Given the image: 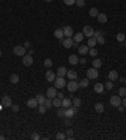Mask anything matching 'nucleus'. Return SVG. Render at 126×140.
Here are the masks:
<instances>
[{
  "label": "nucleus",
  "instance_id": "obj_11",
  "mask_svg": "<svg viewBox=\"0 0 126 140\" xmlns=\"http://www.w3.org/2000/svg\"><path fill=\"white\" fill-rule=\"evenodd\" d=\"M56 77H57V73H54L53 71H47L46 72V79L48 82H53L56 79Z\"/></svg>",
  "mask_w": 126,
  "mask_h": 140
},
{
  "label": "nucleus",
  "instance_id": "obj_59",
  "mask_svg": "<svg viewBox=\"0 0 126 140\" xmlns=\"http://www.w3.org/2000/svg\"><path fill=\"white\" fill-rule=\"evenodd\" d=\"M124 82H125V83H126V78H125V79H124Z\"/></svg>",
  "mask_w": 126,
  "mask_h": 140
},
{
  "label": "nucleus",
  "instance_id": "obj_33",
  "mask_svg": "<svg viewBox=\"0 0 126 140\" xmlns=\"http://www.w3.org/2000/svg\"><path fill=\"white\" fill-rule=\"evenodd\" d=\"M56 139L57 140H64V139H67V135H66V133H58V134L56 135Z\"/></svg>",
  "mask_w": 126,
  "mask_h": 140
},
{
  "label": "nucleus",
  "instance_id": "obj_20",
  "mask_svg": "<svg viewBox=\"0 0 126 140\" xmlns=\"http://www.w3.org/2000/svg\"><path fill=\"white\" fill-rule=\"evenodd\" d=\"M94 111H96V112H98V114H102V112L105 111V106H103V104L97 102V104L94 105Z\"/></svg>",
  "mask_w": 126,
  "mask_h": 140
},
{
  "label": "nucleus",
  "instance_id": "obj_34",
  "mask_svg": "<svg viewBox=\"0 0 126 140\" xmlns=\"http://www.w3.org/2000/svg\"><path fill=\"white\" fill-rule=\"evenodd\" d=\"M44 106H46L47 109H50V107L53 106V100H52V98H47L46 102H44Z\"/></svg>",
  "mask_w": 126,
  "mask_h": 140
},
{
  "label": "nucleus",
  "instance_id": "obj_58",
  "mask_svg": "<svg viewBox=\"0 0 126 140\" xmlns=\"http://www.w3.org/2000/svg\"><path fill=\"white\" fill-rule=\"evenodd\" d=\"M44 1H47V3H50V1H53V0H44Z\"/></svg>",
  "mask_w": 126,
  "mask_h": 140
},
{
  "label": "nucleus",
  "instance_id": "obj_43",
  "mask_svg": "<svg viewBox=\"0 0 126 140\" xmlns=\"http://www.w3.org/2000/svg\"><path fill=\"white\" fill-rule=\"evenodd\" d=\"M32 139L33 140H39L40 139V135H39L38 133H33V134H32Z\"/></svg>",
  "mask_w": 126,
  "mask_h": 140
},
{
  "label": "nucleus",
  "instance_id": "obj_12",
  "mask_svg": "<svg viewBox=\"0 0 126 140\" xmlns=\"http://www.w3.org/2000/svg\"><path fill=\"white\" fill-rule=\"evenodd\" d=\"M93 90H94V92L96 93H103V91H105V86H103V83L97 82V83L94 85Z\"/></svg>",
  "mask_w": 126,
  "mask_h": 140
},
{
  "label": "nucleus",
  "instance_id": "obj_27",
  "mask_svg": "<svg viewBox=\"0 0 126 140\" xmlns=\"http://www.w3.org/2000/svg\"><path fill=\"white\" fill-rule=\"evenodd\" d=\"M63 35H64L63 29H56V31H54V37H56V38H58V39H63Z\"/></svg>",
  "mask_w": 126,
  "mask_h": 140
},
{
  "label": "nucleus",
  "instance_id": "obj_51",
  "mask_svg": "<svg viewBox=\"0 0 126 140\" xmlns=\"http://www.w3.org/2000/svg\"><path fill=\"white\" fill-rule=\"evenodd\" d=\"M117 109H119L120 112H124V111H125V106H124V105H120V106H117Z\"/></svg>",
  "mask_w": 126,
  "mask_h": 140
},
{
  "label": "nucleus",
  "instance_id": "obj_46",
  "mask_svg": "<svg viewBox=\"0 0 126 140\" xmlns=\"http://www.w3.org/2000/svg\"><path fill=\"white\" fill-rule=\"evenodd\" d=\"M46 111H47V107H46L44 105H39V112H40V114H44Z\"/></svg>",
  "mask_w": 126,
  "mask_h": 140
},
{
  "label": "nucleus",
  "instance_id": "obj_61",
  "mask_svg": "<svg viewBox=\"0 0 126 140\" xmlns=\"http://www.w3.org/2000/svg\"><path fill=\"white\" fill-rule=\"evenodd\" d=\"M0 56H1V51H0Z\"/></svg>",
  "mask_w": 126,
  "mask_h": 140
},
{
  "label": "nucleus",
  "instance_id": "obj_39",
  "mask_svg": "<svg viewBox=\"0 0 126 140\" xmlns=\"http://www.w3.org/2000/svg\"><path fill=\"white\" fill-rule=\"evenodd\" d=\"M119 96H120V97H125L126 96V88L125 87H121V88L119 90Z\"/></svg>",
  "mask_w": 126,
  "mask_h": 140
},
{
  "label": "nucleus",
  "instance_id": "obj_6",
  "mask_svg": "<svg viewBox=\"0 0 126 140\" xmlns=\"http://www.w3.org/2000/svg\"><path fill=\"white\" fill-rule=\"evenodd\" d=\"M12 105H13V102H12L10 96H3L1 106H3V107H12Z\"/></svg>",
  "mask_w": 126,
  "mask_h": 140
},
{
  "label": "nucleus",
  "instance_id": "obj_8",
  "mask_svg": "<svg viewBox=\"0 0 126 140\" xmlns=\"http://www.w3.org/2000/svg\"><path fill=\"white\" fill-rule=\"evenodd\" d=\"M110 104H111V106H113V107L120 106V105H121V98H120V96H112L110 98Z\"/></svg>",
  "mask_w": 126,
  "mask_h": 140
},
{
  "label": "nucleus",
  "instance_id": "obj_52",
  "mask_svg": "<svg viewBox=\"0 0 126 140\" xmlns=\"http://www.w3.org/2000/svg\"><path fill=\"white\" fill-rule=\"evenodd\" d=\"M57 97H59L61 100H63V98H64V96H63L62 92H57Z\"/></svg>",
  "mask_w": 126,
  "mask_h": 140
},
{
  "label": "nucleus",
  "instance_id": "obj_15",
  "mask_svg": "<svg viewBox=\"0 0 126 140\" xmlns=\"http://www.w3.org/2000/svg\"><path fill=\"white\" fill-rule=\"evenodd\" d=\"M27 105H28L29 109H35V107L38 106V101H37L35 98H29V100L27 101Z\"/></svg>",
  "mask_w": 126,
  "mask_h": 140
},
{
  "label": "nucleus",
  "instance_id": "obj_42",
  "mask_svg": "<svg viewBox=\"0 0 126 140\" xmlns=\"http://www.w3.org/2000/svg\"><path fill=\"white\" fill-rule=\"evenodd\" d=\"M88 53H90L92 57H96V56H97V49H94V48H91V49L88 51Z\"/></svg>",
  "mask_w": 126,
  "mask_h": 140
},
{
  "label": "nucleus",
  "instance_id": "obj_10",
  "mask_svg": "<svg viewBox=\"0 0 126 140\" xmlns=\"http://www.w3.org/2000/svg\"><path fill=\"white\" fill-rule=\"evenodd\" d=\"M23 64H24V66H27V67H29V66L33 64V57H32L30 54L23 56Z\"/></svg>",
  "mask_w": 126,
  "mask_h": 140
},
{
  "label": "nucleus",
  "instance_id": "obj_13",
  "mask_svg": "<svg viewBox=\"0 0 126 140\" xmlns=\"http://www.w3.org/2000/svg\"><path fill=\"white\" fill-rule=\"evenodd\" d=\"M62 43H63V47H64V48H71V47L73 46V39H72L71 37H67L66 39L62 41Z\"/></svg>",
  "mask_w": 126,
  "mask_h": 140
},
{
  "label": "nucleus",
  "instance_id": "obj_1",
  "mask_svg": "<svg viewBox=\"0 0 126 140\" xmlns=\"http://www.w3.org/2000/svg\"><path fill=\"white\" fill-rule=\"evenodd\" d=\"M78 87H79V83L76 81V79H71V81L67 83V90L72 93L76 92V91L78 90Z\"/></svg>",
  "mask_w": 126,
  "mask_h": 140
},
{
  "label": "nucleus",
  "instance_id": "obj_56",
  "mask_svg": "<svg viewBox=\"0 0 126 140\" xmlns=\"http://www.w3.org/2000/svg\"><path fill=\"white\" fill-rule=\"evenodd\" d=\"M73 47H76V48H78V42H75V43H73Z\"/></svg>",
  "mask_w": 126,
  "mask_h": 140
},
{
  "label": "nucleus",
  "instance_id": "obj_31",
  "mask_svg": "<svg viewBox=\"0 0 126 140\" xmlns=\"http://www.w3.org/2000/svg\"><path fill=\"white\" fill-rule=\"evenodd\" d=\"M116 39L120 42V43H122V42H125V39H126V37H125V34L124 33H119L117 35H116Z\"/></svg>",
  "mask_w": 126,
  "mask_h": 140
},
{
  "label": "nucleus",
  "instance_id": "obj_18",
  "mask_svg": "<svg viewBox=\"0 0 126 140\" xmlns=\"http://www.w3.org/2000/svg\"><path fill=\"white\" fill-rule=\"evenodd\" d=\"M88 51H90V47L88 46H79L78 47V53L79 54H82V56H85V54H87L88 53Z\"/></svg>",
  "mask_w": 126,
  "mask_h": 140
},
{
  "label": "nucleus",
  "instance_id": "obj_24",
  "mask_svg": "<svg viewBox=\"0 0 126 140\" xmlns=\"http://www.w3.org/2000/svg\"><path fill=\"white\" fill-rule=\"evenodd\" d=\"M67 76H68V78L69 79H77V77H78V75H77V72L76 71H67Z\"/></svg>",
  "mask_w": 126,
  "mask_h": 140
},
{
  "label": "nucleus",
  "instance_id": "obj_16",
  "mask_svg": "<svg viewBox=\"0 0 126 140\" xmlns=\"http://www.w3.org/2000/svg\"><path fill=\"white\" fill-rule=\"evenodd\" d=\"M68 62L71 63L72 66H75V64L79 63V59H78V57H77L76 54H71V56L68 57Z\"/></svg>",
  "mask_w": 126,
  "mask_h": 140
},
{
  "label": "nucleus",
  "instance_id": "obj_2",
  "mask_svg": "<svg viewBox=\"0 0 126 140\" xmlns=\"http://www.w3.org/2000/svg\"><path fill=\"white\" fill-rule=\"evenodd\" d=\"M53 83H54V87L57 90H61V88H63L66 86V81H64L63 77H56V79L53 81Z\"/></svg>",
  "mask_w": 126,
  "mask_h": 140
},
{
  "label": "nucleus",
  "instance_id": "obj_57",
  "mask_svg": "<svg viewBox=\"0 0 126 140\" xmlns=\"http://www.w3.org/2000/svg\"><path fill=\"white\" fill-rule=\"evenodd\" d=\"M0 140H4V136H3V135H0Z\"/></svg>",
  "mask_w": 126,
  "mask_h": 140
},
{
  "label": "nucleus",
  "instance_id": "obj_45",
  "mask_svg": "<svg viewBox=\"0 0 126 140\" xmlns=\"http://www.w3.org/2000/svg\"><path fill=\"white\" fill-rule=\"evenodd\" d=\"M63 3H64L66 5H73V4L76 3V0H63Z\"/></svg>",
  "mask_w": 126,
  "mask_h": 140
},
{
  "label": "nucleus",
  "instance_id": "obj_23",
  "mask_svg": "<svg viewBox=\"0 0 126 140\" xmlns=\"http://www.w3.org/2000/svg\"><path fill=\"white\" fill-rule=\"evenodd\" d=\"M66 75H67L66 67H59V68L57 69V76H58V77H64Z\"/></svg>",
  "mask_w": 126,
  "mask_h": 140
},
{
  "label": "nucleus",
  "instance_id": "obj_60",
  "mask_svg": "<svg viewBox=\"0 0 126 140\" xmlns=\"http://www.w3.org/2000/svg\"><path fill=\"white\" fill-rule=\"evenodd\" d=\"M125 47H126V39H125Z\"/></svg>",
  "mask_w": 126,
  "mask_h": 140
},
{
  "label": "nucleus",
  "instance_id": "obj_30",
  "mask_svg": "<svg viewBox=\"0 0 126 140\" xmlns=\"http://www.w3.org/2000/svg\"><path fill=\"white\" fill-rule=\"evenodd\" d=\"M88 82H90V79H88V78H83V79L79 82V87H82V88L87 87V86H88Z\"/></svg>",
  "mask_w": 126,
  "mask_h": 140
},
{
  "label": "nucleus",
  "instance_id": "obj_35",
  "mask_svg": "<svg viewBox=\"0 0 126 140\" xmlns=\"http://www.w3.org/2000/svg\"><path fill=\"white\" fill-rule=\"evenodd\" d=\"M10 82L12 83H18L19 82V76L18 75H12L10 76Z\"/></svg>",
  "mask_w": 126,
  "mask_h": 140
},
{
  "label": "nucleus",
  "instance_id": "obj_21",
  "mask_svg": "<svg viewBox=\"0 0 126 140\" xmlns=\"http://www.w3.org/2000/svg\"><path fill=\"white\" fill-rule=\"evenodd\" d=\"M35 100L38 101V105H44V102H46V97H44L42 93H38V95L35 96Z\"/></svg>",
  "mask_w": 126,
  "mask_h": 140
},
{
  "label": "nucleus",
  "instance_id": "obj_49",
  "mask_svg": "<svg viewBox=\"0 0 126 140\" xmlns=\"http://www.w3.org/2000/svg\"><path fill=\"white\" fill-rule=\"evenodd\" d=\"M12 109H13V111H14V112L19 111V105H12Z\"/></svg>",
  "mask_w": 126,
  "mask_h": 140
},
{
  "label": "nucleus",
  "instance_id": "obj_55",
  "mask_svg": "<svg viewBox=\"0 0 126 140\" xmlns=\"http://www.w3.org/2000/svg\"><path fill=\"white\" fill-rule=\"evenodd\" d=\"M24 47H25V48H29V47H30V43H29V42H25V43H24Z\"/></svg>",
  "mask_w": 126,
  "mask_h": 140
},
{
  "label": "nucleus",
  "instance_id": "obj_38",
  "mask_svg": "<svg viewBox=\"0 0 126 140\" xmlns=\"http://www.w3.org/2000/svg\"><path fill=\"white\" fill-rule=\"evenodd\" d=\"M93 37L96 38V39H97V38H100V37H103V32H102V31H94Z\"/></svg>",
  "mask_w": 126,
  "mask_h": 140
},
{
  "label": "nucleus",
  "instance_id": "obj_40",
  "mask_svg": "<svg viewBox=\"0 0 126 140\" xmlns=\"http://www.w3.org/2000/svg\"><path fill=\"white\" fill-rule=\"evenodd\" d=\"M52 64H53V62H52V59H49V58H47V59H44V67H47V68H49V67H52Z\"/></svg>",
  "mask_w": 126,
  "mask_h": 140
},
{
  "label": "nucleus",
  "instance_id": "obj_54",
  "mask_svg": "<svg viewBox=\"0 0 126 140\" xmlns=\"http://www.w3.org/2000/svg\"><path fill=\"white\" fill-rule=\"evenodd\" d=\"M79 63H81V64H85V63H86V58H81V59H79Z\"/></svg>",
  "mask_w": 126,
  "mask_h": 140
},
{
  "label": "nucleus",
  "instance_id": "obj_4",
  "mask_svg": "<svg viewBox=\"0 0 126 140\" xmlns=\"http://www.w3.org/2000/svg\"><path fill=\"white\" fill-rule=\"evenodd\" d=\"M98 77V71H97V68H90V69H87V78L88 79H96V78Z\"/></svg>",
  "mask_w": 126,
  "mask_h": 140
},
{
  "label": "nucleus",
  "instance_id": "obj_3",
  "mask_svg": "<svg viewBox=\"0 0 126 140\" xmlns=\"http://www.w3.org/2000/svg\"><path fill=\"white\" fill-rule=\"evenodd\" d=\"M13 53H14L15 56H20V57L25 56V47L24 46H15L13 48Z\"/></svg>",
  "mask_w": 126,
  "mask_h": 140
},
{
  "label": "nucleus",
  "instance_id": "obj_53",
  "mask_svg": "<svg viewBox=\"0 0 126 140\" xmlns=\"http://www.w3.org/2000/svg\"><path fill=\"white\" fill-rule=\"evenodd\" d=\"M121 105H124V106L126 107V96L124 97V100H121Z\"/></svg>",
  "mask_w": 126,
  "mask_h": 140
},
{
  "label": "nucleus",
  "instance_id": "obj_32",
  "mask_svg": "<svg viewBox=\"0 0 126 140\" xmlns=\"http://www.w3.org/2000/svg\"><path fill=\"white\" fill-rule=\"evenodd\" d=\"M72 104H73V106H76V107L78 109L79 106H81V98H78V97H73Z\"/></svg>",
  "mask_w": 126,
  "mask_h": 140
},
{
  "label": "nucleus",
  "instance_id": "obj_28",
  "mask_svg": "<svg viewBox=\"0 0 126 140\" xmlns=\"http://www.w3.org/2000/svg\"><path fill=\"white\" fill-rule=\"evenodd\" d=\"M53 106L54 107H61L62 106V100L59 97H54L53 98Z\"/></svg>",
  "mask_w": 126,
  "mask_h": 140
},
{
  "label": "nucleus",
  "instance_id": "obj_14",
  "mask_svg": "<svg viewBox=\"0 0 126 140\" xmlns=\"http://www.w3.org/2000/svg\"><path fill=\"white\" fill-rule=\"evenodd\" d=\"M63 33H64L66 37H72L73 35V28L69 27V25H67V27L63 28Z\"/></svg>",
  "mask_w": 126,
  "mask_h": 140
},
{
  "label": "nucleus",
  "instance_id": "obj_7",
  "mask_svg": "<svg viewBox=\"0 0 126 140\" xmlns=\"http://www.w3.org/2000/svg\"><path fill=\"white\" fill-rule=\"evenodd\" d=\"M93 33H94V29L92 27H90V25H85V27H83V34H85L86 37L91 38V37H93Z\"/></svg>",
  "mask_w": 126,
  "mask_h": 140
},
{
  "label": "nucleus",
  "instance_id": "obj_9",
  "mask_svg": "<svg viewBox=\"0 0 126 140\" xmlns=\"http://www.w3.org/2000/svg\"><path fill=\"white\" fill-rule=\"evenodd\" d=\"M47 97L48 98H54V97H57V88L56 87H49L47 90Z\"/></svg>",
  "mask_w": 126,
  "mask_h": 140
},
{
  "label": "nucleus",
  "instance_id": "obj_44",
  "mask_svg": "<svg viewBox=\"0 0 126 140\" xmlns=\"http://www.w3.org/2000/svg\"><path fill=\"white\" fill-rule=\"evenodd\" d=\"M75 4H77V6L82 8V6H85V0H76Z\"/></svg>",
  "mask_w": 126,
  "mask_h": 140
},
{
  "label": "nucleus",
  "instance_id": "obj_26",
  "mask_svg": "<svg viewBox=\"0 0 126 140\" xmlns=\"http://www.w3.org/2000/svg\"><path fill=\"white\" fill-rule=\"evenodd\" d=\"M96 44H97V39H96V38H92V37H91V38H90V39H88V42H87V46L90 47V48H94V46H96Z\"/></svg>",
  "mask_w": 126,
  "mask_h": 140
},
{
  "label": "nucleus",
  "instance_id": "obj_22",
  "mask_svg": "<svg viewBox=\"0 0 126 140\" xmlns=\"http://www.w3.org/2000/svg\"><path fill=\"white\" fill-rule=\"evenodd\" d=\"M69 106H72V98H63L62 100V107L67 109V107H69Z\"/></svg>",
  "mask_w": 126,
  "mask_h": 140
},
{
  "label": "nucleus",
  "instance_id": "obj_37",
  "mask_svg": "<svg viewBox=\"0 0 126 140\" xmlns=\"http://www.w3.org/2000/svg\"><path fill=\"white\" fill-rule=\"evenodd\" d=\"M112 87H113L112 81H107V82L105 83V88H106V90H109V91H110V90H112Z\"/></svg>",
  "mask_w": 126,
  "mask_h": 140
},
{
  "label": "nucleus",
  "instance_id": "obj_41",
  "mask_svg": "<svg viewBox=\"0 0 126 140\" xmlns=\"http://www.w3.org/2000/svg\"><path fill=\"white\" fill-rule=\"evenodd\" d=\"M57 115H58L59 117H63V116H64V107H63V109H59V107H58V111H57Z\"/></svg>",
  "mask_w": 126,
  "mask_h": 140
},
{
  "label": "nucleus",
  "instance_id": "obj_36",
  "mask_svg": "<svg viewBox=\"0 0 126 140\" xmlns=\"http://www.w3.org/2000/svg\"><path fill=\"white\" fill-rule=\"evenodd\" d=\"M90 15L91 16H97L98 15V10H97L96 8H91V9H90Z\"/></svg>",
  "mask_w": 126,
  "mask_h": 140
},
{
  "label": "nucleus",
  "instance_id": "obj_50",
  "mask_svg": "<svg viewBox=\"0 0 126 140\" xmlns=\"http://www.w3.org/2000/svg\"><path fill=\"white\" fill-rule=\"evenodd\" d=\"M67 135H68V136H72V135H73V129H68V130H67Z\"/></svg>",
  "mask_w": 126,
  "mask_h": 140
},
{
  "label": "nucleus",
  "instance_id": "obj_17",
  "mask_svg": "<svg viewBox=\"0 0 126 140\" xmlns=\"http://www.w3.org/2000/svg\"><path fill=\"white\" fill-rule=\"evenodd\" d=\"M119 78V72L117 71H115V69H112L109 72V79L110 81H116Z\"/></svg>",
  "mask_w": 126,
  "mask_h": 140
},
{
  "label": "nucleus",
  "instance_id": "obj_5",
  "mask_svg": "<svg viewBox=\"0 0 126 140\" xmlns=\"http://www.w3.org/2000/svg\"><path fill=\"white\" fill-rule=\"evenodd\" d=\"M76 112H77V107L76 106H69V107H67L64 110V117H69L71 119Z\"/></svg>",
  "mask_w": 126,
  "mask_h": 140
},
{
  "label": "nucleus",
  "instance_id": "obj_29",
  "mask_svg": "<svg viewBox=\"0 0 126 140\" xmlns=\"http://www.w3.org/2000/svg\"><path fill=\"white\" fill-rule=\"evenodd\" d=\"M101 66H102V61H101V59L96 58V59H93V61H92V67H94V68H97V69H98Z\"/></svg>",
  "mask_w": 126,
  "mask_h": 140
},
{
  "label": "nucleus",
  "instance_id": "obj_25",
  "mask_svg": "<svg viewBox=\"0 0 126 140\" xmlns=\"http://www.w3.org/2000/svg\"><path fill=\"white\" fill-rule=\"evenodd\" d=\"M83 37H85V34H83V33H76V34H75V37H73V41H75V42H82V41H83Z\"/></svg>",
  "mask_w": 126,
  "mask_h": 140
},
{
  "label": "nucleus",
  "instance_id": "obj_47",
  "mask_svg": "<svg viewBox=\"0 0 126 140\" xmlns=\"http://www.w3.org/2000/svg\"><path fill=\"white\" fill-rule=\"evenodd\" d=\"M97 43H100V44H105V38H103V37L97 38Z\"/></svg>",
  "mask_w": 126,
  "mask_h": 140
},
{
  "label": "nucleus",
  "instance_id": "obj_19",
  "mask_svg": "<svg viewBox=\"0 0 126 140\" xmlns=\"http://www.w3.org/2000/svg\"><path fill=\"white\" fill-rule=\"evenodd\" d=\"M97 18V20L100 22V23H102V24H105L106 22H107V15L105 14V13H98V15L96 16Z\"/></svg>",
  "mask_w": 126,
  "mask_h": 140
},
{
  "label": "nucleus",
  "instance_id": "obj_48",
  "mask_svg": "<svg viewBox=\"0 0 126 140\" xmlns=\"http://www.w3.org/2000/svg\"><path fill=\"white\" fill-rule=\"evenodd\" d=\"M64 125H66V126H69V125H71V120H69V117H66V120H64Z\"/></svg>",
  "mask_w": 126,
  "mask_h": 140
}]
</instances>
